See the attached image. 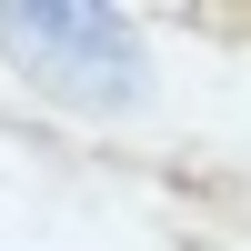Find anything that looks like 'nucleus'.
Segmentation results:
<instances>
[{"label": "nucleus", "instance_id": "nucleus-1", "mask_svg": "<svg viewBox=\"0 0 251 251\" xmlns=\"http://www.w3.org/2000/svg\"><path fill=\"white\" fill-rule=\"evenodd\" d=\"M0 50L20 60V80L71 111H121L141 100V30L121 10H80V0H30L0 10Z\"/></svg>", "mask_w": 251, "mask_h": 251}]
</instances>
